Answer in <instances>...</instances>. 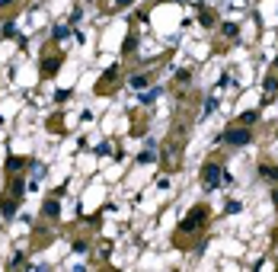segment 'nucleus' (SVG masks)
<instances>
[{"label": "nucleus", "instance_id": "f257e3e1", "mask_svg": "<svg viewBox=\"0 0 278 272\" xmlns=\"http://www.w3.org/2000/svg\"><path fill=\"white\" fill-rule=\"evenodd\" d=\"M205 221H208V208L205 205H195L186 215V221L179 224V234H192V231H198V228H205Z\"/></svg>", "mask_w": 278, "mask_h": 272}, {"label": "nucleus", "instance_id": "f03ea898", "mask_svg": "<svg viewBox=\"0 0 278 272\" xmlns=\"http://www.w3.org/2000/svg\"><path fill=\"white\" fill-rule=\"evenodd\" d=\"M224 141L231 147H243V144H249L252 141V132H249V125H240V128H227L224 132Z\"/></svg>", "mask_w": 278, "mask_h": 272}, {"label": "nucleus", "instance_id": "7ed1b4c3", "mask_svg": "<svg viewBox=\"0 0 278 272\" xmlns=\"http://www.w3.org/2000/svg\"><path fill=\"white\" fill-rule=\"evenodd\" d=\"M217 183H224L221 163H205V167H201V186H205V189H214Z\"/></svg>", "mask_w": 278, "mask_h": 272}, {"label": "nucleus", "instance_id": "20e7f679", "mask_svg": "<svg viewBox=\"0 0 278 272\" xmlns=\"http://www.w3.org/2000/svg\"><path fill=\"white\" fill-rule=\"evenodd\" d=\"M61 61H64V55L45 58V61H42V77H55V74H58V67H61Z\"/></svg>", "mask_w": 278, "mask_h": 272}, {"label": "nucleus", "instance_id": "39448f33", "mask_svg": "<svg viewBox=\"0 0 278 272\" xmlns=\"http://www.w3.org/2000/svg\"><path fill=\"white\" fill-rule=\"evenodd\" d=\"M16 202H19V199L7 195L4 202H0V215H4V218H13V215H16Z\"/></svg>", "mask_w": 278, "mask_h": 272}, {"label": "nucleus", "instance_id": "423d86ee", "mask_svg": "<svg viewBox=\"0 0 278 272\" xmlns=\"http://www.w3.org/2000/svg\"><path fill=\"white\" fill-rule=\"evenodd\" d=\"M22 192H26V183H22L19 176H13V180H10V189H7V195H13V199H22Z\"/></svg>", "mask_w": 278, "mask_h": 272}, {"label": "nucleus", "instance_id": "0eeeda50", "mask_svg": "<svg viewBox=\"0 0 278 272\" xmlns=\"http://www.w3.org/2000/svg\"><path fill=\"white\" fill-rule=\"evenodd\" d=\"M42 211H45V218H58L61 215V202H58V199H48Z\"/></svg>", "mask_w": 278, "mask_h": 272}, {"label": "nucleus", "instance_id": "6e6552de", "mask_svg": "<svg viewBox=\"0 0 278 272\" xmlns=\"http://www.w3.org/2000/svg\"><path fill=\"white\" fill-rule=\"evenodd\" d=\"M259 173L265 176V180H272V183H278V167H272V163H265V167H262Z\"/></svg>", "mask_w": 278, "mask_h": 272}, {"label": "nucleus", "instance_id": "1a4fd4ad", "mask_svg": "<svg viewBox=\"0 0 278 272\" xmlns=\"http://www.w3.org/2000/svg\"><path fill=\"white\" fill-rule=\"evenodd\" d=\"M135 48H138V35H128V39H125V45H122V52H125V55H131Z\"/></svg>", "mask_w": 278, "mask_h": 272}, {"label": "nucleus", "instance_id": "9d476101", "mask_svg": "<svg viewBox=\"0 0 278 272\" xmlns=\"http://www.w3.org/2000/svg\"><path fill=\"white\" fill-rule=\"evenodd\" d=\"M198 22H201V26H214V13H211V10H201V13H198Z\"/></svg>", "mask_w": 278, "mask_h": 272}, {"label": "nucleus", "instance_id": "9b49d317", "mask_svg": "<svg viewBox=\"0 0 278 272\" xmlns=\"http://www.w3.org/2000/svg\"><path fill=\"white\" fill-rule=\"evenodd\" d=\"M275 90H278V77H269V80H265V96H275Z\"/></svg>", "mask_w": 278, "mask_h": 272}, {"label": "nucleus", "instance_id": "f8f14e48", "mask_svg": "<svg viewBox=\"0 0 278 272\" xmlns=\"http://www.w3.org/2000/svg\"><path fill=\"white\" fill-rule=\"evenodd\" d=\"M224 35H227V39H237V35H240L237 22H224Z\"/></svg>", "mask_w": 278, "mask_h": 272}, {"label": "nucleus", "instance_id": "ddd939ff", "mask_svg": "<svg viewBox=\"0 0 278 272\" xmlns=\"http://www.w3.org/2000/svg\"><path fill=\"white\" fill-rule=\"evenodd\" d=\"M256 119H259V112H252V109H249V112H243V115H240V122H243V125H252V122H256Z\"/></svg>", "mask_w": 278, "mask_h": 272}, {"label": "nucleus", "instance_id": "4468645a", "mask_svg": "<svg viewBox=\"0 0 278 272\" xmlns=\"http://www.w3.org/2000/svg\"><path fill=\"white\" fill-rule=\"evenodd\" d=\"M157 100V90H147V93H141V103L147 106V103H154Z\"/></svg>", "mask_w": 278, "mask_h": 272}, {"label": "nucleus", "instance_id": "2eb2a0df", "mask_svg": "<svg viewBox=\"0 0 278 272\" xmlns=\"http://www.w3.org/2000/svg\"><path fill=\"white\" fill-rule=\"evenodd\" d=\"M189 80H192L189 70H179V74H176V84H189Z\"/></svg>", "mask_w": 278, "mask_h": 272}, {"label": "nucleus", "instance_id": "dca6fc26", "mask_svg": "<svg viewBox=\"0 0 278 272\" xmlns=\"http://www.w3.org/2000/svg\"><path fill=\"white\" fill-rule=\"evenodd\" d=\"M144 84H147V77H144V74H138V77H131V87H144Z\"/></svg>", "mask_w": 278, "mask_h": 272}, {"label": "nucleus", "instance_id": "f3484780", "mask_svg": "<svg viewBox=\"0 0 278 272\" xmlns=\"http://www.w3.org/2000/svg\"><path fill=\"white\" fill-rule=\"evenodd\" d=\"M74 253H87V243H83V240H74Z\"/></svg>", "mask_w": 278, "mask_h": 272}, {"label": "nucleus", "instance_id": "a211bd4d", "mask_svg": "<svg viewBox=\"0 0 278 272\" xmlns=\"http://www.w3.org/2000/svg\"><path fill=\"white\" fill-rule=\"evenodd\" d=\"M115 7H128V4H135V0H112Z\"/></svg>", "mask_w": 278, "mask_h": 272}, {"label": "nucleus", "instance_id": "6ab92c4d", "mask_svg": "<svg viewBox=\"0 0 278 272\" xmlns=\"http://www.w3.org/2000/svg\"><path fill=\"white\" fill-rule=\"evenodd\" d=\"M16 0H0V10H7V7H13Z\"/></svg>", "mask_w": 278, "mask_h": 272}, {"label": "nucleus", "instance_id": "aec40b11", "mask_svg": "<svg viewBox=\"0 0 278 272\" xmlns=\"http://www.w3.org/2000/svg\"><path fill=\"white\" fill-rule=\"evenodd\" d=\"M272 202H275V205H278V189H275V192H272Z\"/></svg>", "mask_w": 278, "mask_h": 272}]
</instances>
